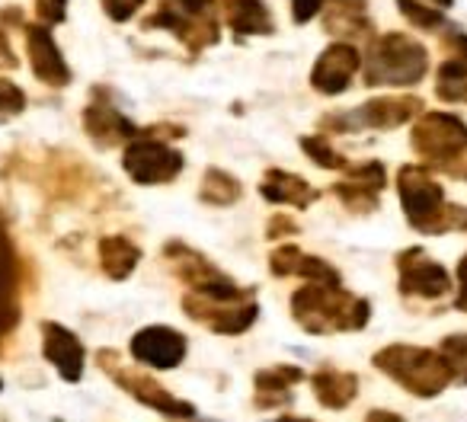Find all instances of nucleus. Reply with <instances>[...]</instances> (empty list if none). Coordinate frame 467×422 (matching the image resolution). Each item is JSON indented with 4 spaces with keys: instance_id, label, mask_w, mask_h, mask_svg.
I'll return each instance as SVG.
<instances>
[{
    "instance_id": "f257e3e1",
    "label": "nucleus",
    "mask_w": 467,
    "mask_h": 422,
    "mask_svg": "<svg viewBox=\"0 0 467 422\" xmlns=\"http://www.w3.org/2000/svg\"><path fill=\"white\" fill-rule=\"evenodd\" d=\"M292 317L301 330L317 333H349L365 330L371 317V304L358 294L346 292L343 285H324V282H307L305 288L292 294Z\"/></svg>"
},
{
    "instance_id": "f03ea898",
    "label": "nucleus",
    "mask_w": 467,
    "mask_h": 422,
    "mask_svg": "<svg viewBox=\"0 0 467 422\" xmlns=\"http://www.w3.org/2000/svg\"><path fill=\"white\" fill-rule=\"evenodd\" d=\"M397 192H400V205L410 228H416L420 234L467 231V208L448 201L445 189L426 167H400Z\"/></svg>"
},
{
    "instance_id": "7ed1b4c3",
    "label": "nucleus",
    "mask_w": 467,
    "mask_h": 422,
    "mask_svg": "<svg viewBox=\"0 0 467 422\" xmlns=\"http://www.w3.org/2000/svg\"><path fill=\"white\" fill-rule=\"evenodd\" d=\"M429 71V52L407 33H384L362 58L365 87H416Z\"/></svg>"
},
{
    "instance_id": "20e7f679",
    "label": "nucleus",
    "mask_w": 467,
    "mask_h": 422,
    "mask_svg": "<svg viewBox=\"0 0 467 422\" xmlns=\"http://www.w3.org/2000/svg\"><path fill=\"white\" fill-rule=\"evenodd\" d=\"M371 362L378 371L394 377L403 390L422 396V400L439 396L454 381L448 358L435 349H426V345H388V349L375 352Z\"/></svg>"
},
{
    "instance_id": "39448f33",
    "label": "nucleus",
    "mask_w": 467,
    "mask_h": 422,
    "mask_svg": "<svg viewBox=\"0 0 467 422\" xmlns=\"http://www.w3.org/2000/svg\"><path fill=\"white\" fill-rule=\"evenodd\" d=\"M218 4L214 0H161V7L141 23L144 29H167L192 55L218 46Z\"/></svg>"
},
{
    "instance_id": "423d86ee",
    "label": "nucleus",
    "mask_w": 467,
    "mask_h": 422,
    "mask_svg": "<svg viewBox=\"0 0 467 422\" xmlns=\"http://www.w3.org/2000/svg\"><path fill=\"white\" fill-rule=\"evenodd\" d=\"M410 144L429 167H454L467 157V125L454 112H420Z\"/></svg>"
},
{
    "instance_id": "0eeeda50",
    "label": "nucleus",
    "mask_w": 467,
    "mask_h": 422,
    "mask_svg": "<svg viewBox=\"0 0 467 422\" xmlns=\"http://www.w3.org/2000/svg\"><path fill=\"white\" fill-rule=\"evenodd\" d=\"M182 311L195 320V324L208 326L224 336H237L247 333L260 317V304H256L254 288H244L241 294H227V298H205V294H189L182 298Z\"/></svg>"
},
{
    "instance_id": "6e6552de",
    "label": "nucleus",
    "mask_w": 467,
    "mask_h": 422,
    "mask_svg": "<svg viewBox=\"0 0 467 422\" xmlns=\"http://www.w3.org/2000/svg\"><path fill=\"white\" fill-rule=\"evenodd\" d=\"M422 112V99L420 97H375L368 103L356 106V109L346 112H333L320 122V129L327 131H339V135H352V131L362 129H397V125H407L410 118H416Z\"/></svg>"
},
{
    "instance_id": "1a4fd4ad",
    "label": "nucleus",
    "mask_w": 467,
    "mask_h": 422,
    "mask_svg": "<svg viewBox=\"0 0 467 422\" xmlns=\"http://www.w3.org/2000/svg\"><path fill=\"white\" fill-rule=\"evenodd\" d=\"M122 167L138 186H163V182H173L182 173L186 160H182V154L176 148H170L161 138H150L148 131H141L125 148Z\"/></svg>"
},
{
    "instance_id": "9d476101",
    "label": "nucleus",
    "mask_w": 467,
    "mask_h": 422,
    "mask_svg": "<svg viewBox=\"0 0 467 422\" xmlns=\"http://www.w3.org/2000/svg\"><path fill=\"white\" fill-rule=\"evenodd\" d=\"M99 365L106 368V375L112 377V381L119 384L122 390H129L135 400H141L144 407L157 409V413L170 416V419H195V407L186 400H180V396H173L167 387H161V384L154 381L150 375H138V371H125L122 365H119V358L112 355V352H99L97 358Z\"/></svg>"
},
{
    "instance_id": "9b49d317",
    "label": "nucleus",
    "mask_w": 467,
    "mask_h": 422,
    "mask_svg": "<svg viewBox=\"0 0 467 422\" xmlns=\"http://www.w3.org/2000/svg\"><path fill=\"white\" fill-rule=\"evenodd\" d=\"M163 256L173 266V273L192 288V294H205V298H227V294H241L244 288L234 279H227L214 262H208L202 253H195L186 243L170 241L163 247Z\"/></svg>"
},
{
    "instance_id": "f8f14e48",
    "label": "nucleus",
    "mask_w": 467,
    "mask_h": 422,
    "mask_svg": "<svg viewBox=\"0 0 467 422\" xmlns=\"http://www.w3.org/2000/svg\"><path fill=\"white\" fill-rule=\"evenodd\" d=\"M397 275H400V294L407 298H445L451 292V275L445 273V266L435 260H429L426 250L410 247L397 256Z\"/></svg>"
},
{
    "instance_id": "ddd939ff",
    "label": "nucleus",
    "mask_w": 467,
    "mask_h": 422,
    "mask_svg": "<svg viewBox=\"0 0 467 422\" xmlns=\"http://www.w3.org/2000/svg\"><path fill=\"white\" fill-rule=\"evenodd\" d=\"M362 71V55L349 42H333L330 48H324L311 71V87L324 97H339L349 90L352 77Z\"/></svg>"
},
{
    "instance_id": "4468645a",
    "label": "nucleus",
    "mask_w": 467,
    "mask_h": 422,
    "mask_svg": "<svg viewBox=\"0 0 467 422\" xmlns=\"http://www.w3.org/2000/svg\"><path fill=\"white\" fill-rule=\"evenodd\" d=\"M26 33V52L33 74L48 87H67L71 84V67H67L65 55H61L58 42H55L48 23H23Z\"/></svg>"
},
{
    "instance_id": "2eb2a0df",
    "label": "nucleus",
    "mask_w": 467,
    "mask_h": 422,
    "mask_svg": "<svg viewBox=\"0 0 467 422\" xmlns=\"http://www.w3.org/2000/svg\"><path fill=\"white\" fill-rule=\"evenodd\" d=\"M131 358L157 371H170L186 358V336L170 326H144L131 336Z\"/></svg>"
},
{
    "instance_id": "dca6fc26",
    "label": "nucleus",
    "mask_w": 467,
    "mask_h": 422,
    "mask_svg": "<svg viewBox=\"0 0 467 422\" xmlns=\"http://www.w3.org/2000/svg\"><path fill=\"white\" fill-rule=\"evenodd\" d=\"M20 324V273H16V250L0 221V345Z\"/></svg>"
},
{
    "instance_id": "f3484780",
    "label": "nucleus",
    "mask_w": 467,
    "mask_h": 422,
    "mask_svg": "<svg viewBox=\"0 0 467 422\" xmlns=\"http://www.w3.org/2000/svg\"><path fill=\"white\" fill-rule=\"evenodd\" d=\"M42 352L65 381H80V375H84V343L67 326L52 324V320L42 324Z\"/></svg>"
},
{
    "instance_id": "a211bd4d",
    "label": "nucleus",
    "mask_w": 467,
    "mask_h": 422,
    "mask_svg": "<svg viewBox=\"0 0 467 422\" xmlns=\"http://www.w3.org/2000/svg\"><path fill=\"white\" fill-rule=\"evenodd\" d=\"M84 131L90 135V141L97 144V148H116V144L131 141V138L141 135V129L109 103H90L84 109Z\"/></svg>"
},
{
    "instance_id": "6ab92c4d",
    "label": "nucleus",
    "mask_w": 467,
    "mask_h": 422,
    "mask_svg": "<svg viewBox=\"0 0 467 422\" xmlns=\"http://www.w3.org/2000/svg\"><path fill=\"white\" fill-rule=\"evenodd\" d=\"M324 29L343 39H362L371 33L368 0H324Z\"/></svg>"
},
{
    "instance_id": "aec40b11",
    "label": "nucleus",
    "mask_w": 467,
    "mask_h": 422,
    "mask_svg": "<svg viewBox=\"0 0 467 422\" xmlns=\"http://www.w3.org/2000/svg\"><path fill=\"white\" fill-rule=\"evenodd\" d=\"M224 20L234 36L250 39V36H273L275 20L269 14L266 0H221Z\"/></svg>"
},
{
    "instance_id": "412c9836",
    "label": "nucleus",
    "mask_w": 467,
    "mask_h": 422,
    "mask_svg": "<svg viewBox=\"0 0 467 422\" xmlns=\"http://www.w3.org/2000/svg\"><path fill=\"white\" fill-rule=\"evenodd\" d=\"M260 192L273 205L311 208V201H317V189H311V182L288 173V170H266V176L260 182Z\"/></svg>"
},
{
    "instance_id": "4be33fe9",
    "label": "nucleus",
    "mask_w": 467,
    "mask_h": 422,
    "mask_svg": "<svg viewBox=\"0 0 467 422\" xmlns=\"http://www.w3.org/2000/svg\"><path fill=\"white\" fill-rule=\"evenodd\" d=\"M305 381V371L295 365H279V368L256 371L254 387H256V407H279V403L292 400V387Z\"/></svg>"
},
{
    "instance_id": "5701e85b",
    "label": "nucleus",
    "mask_w": 467,
    "mask_h": 422,
    "mask_svg": "<svg viewBox=\"0 0 467 422\" xmlns=\"http://www.w3.org/2000/svg\"><path fill=\"white\" fill-rule=\"evenodd\" d=\"M311 387L320 407L346 409L358 394V377L352 371H317V375H311Z\"/></svg>"
},
{
    "instance_id": "b1692460",
    "label": "nucleus",
    "mask_w": 467,
    "mask_h": 422,
    "mask_svg": "<svg viewBox=\"0 0 467 422\" xmlns=\"http://www.w3.org/2000/svg\"><path fill=\"white\" fill-rule=\"evenodd\" d=\"M138 262H141V247L131 243L129 237L112 234L99 241V266H103V273L109 275V279H116V282L129 279Z\"/></svg>"
},
{
    "instance_id": "393cba45",
    "label": "nucleus",
    "mask_w": 467,
    "mask_h": 422,
    "mask_svg": "<svg viewBox=\"0 0 467 422\" xmlns=\"http://www.w3.org/2000/svg\"><path fill=\"white\" fill-rule=\"evenodd\" d=\"M435 97L441 103H467V58L451 55L439 65L435 74Z\"/></svg>"
},
{
    "instance_id": "a878e982",
    "label": "nucleus",
    "mask_w": 467,
    "mask_h": 422,
    "mask_svg": "<svg viewBox=\"0 0 467 422\" xmlns=\"http://www.w3.org/2000/svg\"><path fill=\"white\" fill-rule=\"evenodd\" d=\"M244 195L241 180H234L231 173L218 167H208L202 173V189H199V199L208 201V205H234V201Z\"/></svg>"
},
{
    "instance_id": "bb28decb",
    "label": "nucleus",
    "mask_w": 467,
    "mask_h": 422,
    "mask_svg": "<svg viewBox=\"0 0 467 422\" xmlns=\"http://www.w3.org/2000/svg\"><path fill=\"white\" fill-rule=\"evenodd\" d=\"M333 195H337L349 211H356V215H371V211H378V189L349 180V176L333 186Z\"/></svg>"
},
{
    "instance_id": "cd10ccee",
    "label": "nucleus",
    "mask_w": 467,
    "mask_h": 422,
    "mask_svg": "<svg viewBox=\"0 0 467 422\" xmlns=\"http://www.w3.org/2000/svg\"><path fill=\"white\" fill-rule=\"evenodd\" d=\"M301 150H305V154L324 170H343V173L349 170V160H346V157L339 154V150L333 148L324 135H305L301 138Z\"/></svg>"
},
{
    "instance_id": "c85d7f7f",
    "label": "nucleus",
    "mask_w": 467,
    "mask_h": 422,
    "mask_svg": "<svg viewBox=\"0 0 467 422\" xmlns=\"http://www.w3.org/2000/svg\"><path fill=\"white\" fill-rule=\"evenodd\" d=\"M397 10H400V16L410 23V26L422 29V33H432V29L445 26L441 10L429 7V4H420V0H397Z\"/></svg>"
},
{
    "instance_id": "c756f323",
    "label": "nucleus",
    "mask_w": 467,
    "mask_h": 422,
    "mask_svg": "<svg viewBox=\"0 0 467 422\" xmlns=\"http://www.w3.org/2000/svg\"><path fill=\"white\" fill-rule=\"evenodd\" d=\"M439 352L448 358V365H451L454 381L467 384V333H454V336H448Z\"/></svg>"
},
{
    "instance_id": "7c9ffc66",
    "label": "nucleus",
    "mask_w": 467,
    "mask_h": 422,
    "mask_svg": "<svg viewBox=\"0 0 467 422\" xmlns=\"http://www.w3.org/2000/svg\"><path fill=\"white\" fill-rule=\"evenodd\" d=\"M295 275H305L307 282H324V285H337L339 282V273L330 266V262L320 260V256H305V253H301Z\"/></svg>"
},
{
    "instance_id": "2f4dec72",
    "label": "nucleus",
    "mask_w": 467,
    "mask_h": 422,
    "mask_svg": "<svg viewBox=\"0 0 467 422\" xmlns=\"http://www.w3.org/2000/svg\"><path fill=\"white\" fill-rule=\"evenodd\" d=\"M298 260H301V250L295 247V243H282V247H275L273 256H269V269H273L275 279H285V275H295Z\"/></svg>"
},
{
    "instance_id": "473e14b6",
    "label": "nucleus",
    "mask_w": 467,
    "mask_h": 422,
    "mask_svg": "<svg viewBox=\"0 0 467 422\" xmlns=\"http://www.w3.org/2000/svg\"><path fill=\"white\" fill-rule=\"evenodd\" d=\"M26 109V93L14 80H0V118L20 116Z\"/></svg>"
},
{
    "instance_id": "72a5a7b5",
    "label": "nucleus",
    "mask_w": 467,
    "mask_h": 422,
    "mask_svg": "<svg viewBox=\"0 0 467 422\" xmlns=\"http://www.w3.org/2000/svg\"><path fill=\"white\" fill-rule=\"evenodd\" d=\"M138 7H144V0H103V10L109 20L125 23L138 14Z\"/></svg>"
},
{
    "instance_id": "f704fd0d",
    "label": "nucleus",
    "mask_w": 467,
    "mask_h": 422,
    "mask_svg": "<svg viewBox=\"0 0 467 422\" xmlns=\"http://www.w3.org/2000/svg\"><path fill=\"white\" fill-rule=\"evenodd\" d=\"M36 14L42 23L55 26V23H65L67 16V0H36Z\"/></svg>"
},
{
    "instance_id": "c9c22d12",
    "label": "nucleus",
    "mask_w": 467,
    "mask_h": 422,
    "mask_svg": "<svg viewBox=\"0 0 467 422\" xmlns=\"http://www.w3.org/2000/svg\"><path fill=\"white\" fill-rule=\"evenodd\" d=\"M320 10H324V0H292V20L298 23V26L311 23Z\"/></svg>"
},
{
    "instance_id": "e433bc0d",
    "label": "nucleus",
    "mask_w": 467,
    "mask_h": 422,
    "mask_svg": "<svg viewBox=\"0 0 467 422\" xmlns=\"http://www.w3.org/2000/svg\"><path fill=\"white\" fill-rule=\"evenodd\" d=\"M14 67H20V58L10 48L7 29H0V71H14Z\"/></svg>"
},
{
    "instance_id": "4c0bfd02",
    "label": "nucleus",
    "mask_w": 467,
    "mask_h": 422,
    "mask_svg": "<svg viewBox=\"0 0 467 422\" xmlns=\"http://www.w3.org/2000/svg\"><path fill=\"white\" fill-rule=\"evenodd\" d=\"M441 42H445V48H448L451 55H464V58H467V36L461 33V29L448 26V33L441 36Z\"/></svg>"
},
{
    "instance_id": "58836bf2",
    "label": "nucleus",
    "mask_w": 467,
    "mask_h": 422,
    "mask_svg": "<svg viewBox=\"0 0 467 422\" xmlns=\"http://www.w3.org/2000/svg\"><path fill=\"white\" fill-rule=\"evenodd\" d=\"M285 234H298V224H295L292 218L275 215L273 224H269V231H266V237L269 241H279V237H285Z\"/></svg>"
},
{
    "instance_id": "ea45409f",
    "label": "nucleus",
    "mask_w": 467,
    "mask_h": 422,
    "mask_svg": "<svg viewBox=\"0 0 467 422\" xmlns=\"http://www.w3.org/2000/svg\"><path fill=\"white\" fill-rule=\"evenodd\" d=\"M458 311H467V253L458 262V301H454Z\"/></svg>"
},
{
    "instance_id": "a19ab883",
    "label": "nucleus",
    "mask_w": 467,
    "mask_h": 422,
    "mask_svg": "<svg viewBox=\"0 0 467 422\" xmlns=\"http://www.w3.org/2000/svg\"><path fill=\"white\" fill-rule=\"evenodd\" d=\"M365 422H407V419L397 413H388V409H371V413L365 416Z\"/></svg>"
},
{
    "instance_id": "79ce46f5",
    "label": "nucleus",
    "mask_w": 467,
    "mask_h": 422,
    "mask_svg": "<svg viewBox=\"0 0 467 422\" xmlns=\"http://www.w3.org/2000/svg\"><path fill=\"white\" fill-rule=\"evenodd\" d=\"M0 23H4V29H7V26H23V14L16 7L0 10Z\"/></svg>"
},
{
    "instance_id": "37998d69",
    "label": "nucleus",
    "mask_w": 467,
    "mask_h": 422,
    "mask_svg": "<svg viewBox=\"0 0 467 422\" xmlns=\"http://www.w3.org/2000/svg\"><path fill=\"white\" fill-rule=\"evenodd\" d=\"M432 7H439V10H445V7H454V0H429Z\"/></svg>"
},
{
    "instance_id": "c03bdc74",
    "label": "nucleus",
    "mask_w": 467,
    "mask_h": 422,
    "mask_svg": "<svg viewBox=\"0 0 467 422\" xmlns=\"http://www.w3.org/2000/svg\"><path fill=\"white\" fill-rule=\"evenodd\" d=\"M279 422H314V419H301V416H282Z\"/></svg>"
},
{
    "instance_id": "a18cd8bd",
    "label": "nucleus",
    "mask_w": 467,
    "mask_h": 422,
    "mask_svg": "<svg viewBox=\"0 0 467 422\" xmlns=\"http://www.w3.org/2000/svg\"><path fill=\"white\" fill-rule=\"evenodd\" d=\"M0 390H4V377H0Z\"/></svg>"
},
{
    "instance_id": "49530a36",
    "label": "nucleus",
    "mask_w": 467,
    "mask_h": 422,
    "mask_svg": "<svg viewBox=\"0 0 467 422\" xmlns=\"http://www.w3.org/2000/svg\"><path fill=\"white\" fill-rule=\"evenodd\" d=\"M464 180H467V170H464Z\"/></svg>"
}]
</instances>
